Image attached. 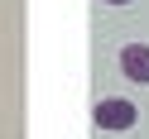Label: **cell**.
<instances>
[{"label": "cell", "mask_w": 149, "mask_h": 139, "mask_svg": "<svg viewBox=\"0 0 149 139\" xmlns=\"http://www.w3.org/2000/svg\"><path fill=\"white\" fill-rule=\"evenodd\" d=\"M91 120H96V129H111V134H116V129H130V125H135V120H139V110L130 106L125 96H111V101H96Z\"/></svg>", "instance_id": "cell-1"}, {"label": "cell", "mask_w": 149, "mask_h": 139, "mask_svg": "<svg viewBox=\"0 0 149 139\" xmlns=\"http://www.w3.org/2000/svg\"><path fill=\"white\" fill-rule=\"evenodd\" d=\"M120 72L144 86L149 82V43H125V48H120Z\"/></svg>", "instance_id": "cell-2"}, {"label": "cell", "mask_w": 149, "mask_h": 139, "mask_svg": "<svg viewBox=\"0 0 149 139\" xmlns=\"http://www.w3.org/2000/svg\"><path fill=\"white\" fill-rule=\"evenodd\" d=\"M106 5H130V0H106Z\"/></svg>", "instance_id": "cell-3"}]
</instances>
